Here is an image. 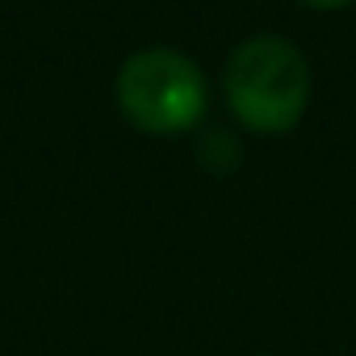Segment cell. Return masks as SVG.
<instances>
[{
	"mask_svg": "<svg viewBox=\"0 0 356 356\" xmlns=\"http://www.w3.org/2000/svg\"><path fill=\"white\" fill-rule=\"evenodd\" d=\"M231 113L256 134H285L310 105V67L285 38L260 34L231 51L222 72Z\"/></svg>",
	"mask_w": 356,
	"mask_h": 356,
	"instance_id": "6da1fadb",
	"label": "cell"
},
{
	"mask_svg": "<svg viewBox=\"0 0 356 356\" xmlns=\"http://www.w3.org/2000/svg\"><path fill=\"white\" fill-rule=\"evenodd\" d=\"M118 109L143 134H185L206 118L210 88L202 67L172 51V47H143L118 72Z\"/></svg>",
	"mask_w": 356,
	"mask_h": 356,
	"instance_id": "7a4b0ae2",
	"label": "cell"
},
{
	"mask_svg": "<svg viewBox=\"0 0 356 356\" xmlns=\"http://www.w3.org/2000/svg\"><path fill=\"white\" fill-rule=\"evenodd\" d=\"M197 155H202V163H206L210 172H231V168L239 163V143H235V134H227V130H206L202 143H197Z\"/></svg>",
	"mask_w": 356,
	"mask_h": 356,
	"instance_id": "3957f363",
	"label": "cell"
},
{
	"mask_svg": "<svg viewBox=\"0 0 356 356\" xmlns=\"http://www.w3.org/2000/svg\"><path fill=\"white\" fill-rule=\"evenodd\" d=\"M302 5H310V9H343L352 0H302Z\"/></svg>",
	"mask_w": 356,
	"mask_h": 356,
	"instance_id": "277c9868",
	"label": "cell"
}]
</instances>
